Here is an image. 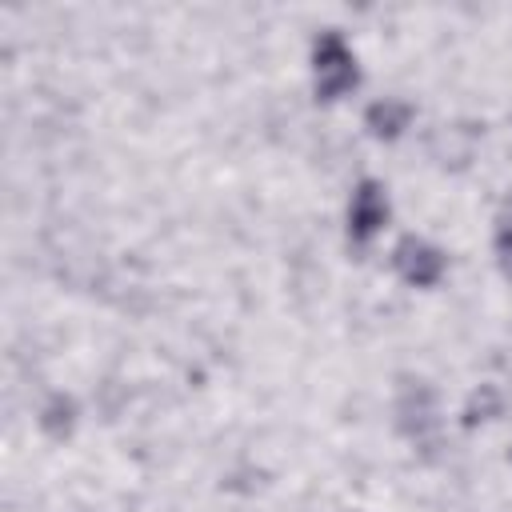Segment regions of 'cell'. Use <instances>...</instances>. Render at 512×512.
<instances>
[{
  "mask_svg": "<svg viewBox=\"0 0 512 512\" xmlns=\"http://www.w3.org/2000/svg\"><path fill=\"white\" fill-rule=\"evenodd\" d=\"M312 72H316V100H336L348 88H356V56L340 40V32H320L312 44Z\"/></svg>",
  "mask_w": 512,
  "mask_h": 512,
  "instance_id": "6da1fadb",
  "label": "cell"
},
{
  "mask_svg": "<svg viewBox=\"0 0 512 512\" xmlns=\"http://www.w3.org/2000/svg\"><path fill=\"white\" fill-rule=\"evenodd\" d=\"M392 264L416 288H432L444 276V252L420 236H400V244L392 248Z\"/></svg>",
  "mask_w": 512,
  "mask_h": 512,
  "instance_id": "7a4b0ae2",
  "label": "cell"
},
{
  "mask_svg": "<svg viewBox=\"0 0 512 512\" xmlns=\"http://www.w3.org/2000/svg\"><path fill=\"white\" fill-rule=\"evenodd\" d=\"M388 220V192L376 180H360L352 192V208H348V236L352 240H372Z\"/></svg>",
  "mask_w": 512,
  "mask_h": 512,
  "instance_id": "3957f363",
  "label": "cell"
},
{
  "mask_svg": "<svg viewBox=\"0 0 512 512\" xmlns=\"http://www.w3.org/2000/svg\"><path fill=\"white\" fill-rule=\"evenodd\" d=\"M364 120H368V132H372V136L396 140V136L408 128V120H412V104H404V100H376Z\"/></svg>",
  "mask_w": 512,
  "mask_h": 512,
  "instance_id": "277c9868",
  "label": "cell"
},
{
  "mask_svg": "<svg viewBox=\"0 0 512 512\" xmlns=\"http://www.w3.org/2000/svg\"><path fill=\"white\" fill-rule=\"evenodd\" d=\"M496 256H500V268L512 276V200L504 204L500 212V228H496Z\"/></svg>",
  "mask_w": 512,
  "mask_h": 512,
  "instance_id": "5b68a950",
  "label": "cell"
}]
</instances>
